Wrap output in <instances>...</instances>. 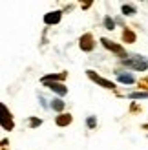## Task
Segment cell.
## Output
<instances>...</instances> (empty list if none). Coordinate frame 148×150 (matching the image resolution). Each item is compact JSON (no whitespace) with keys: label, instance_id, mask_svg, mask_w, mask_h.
<instances>
[{"label":"cell","instance_id":"1","mask_svg":"<svg viewBox=\"0 0 148 150\" xmlns=\"http://www.w3.org/2000/svg\"><path fill=\"white\" fill-rule=\"evenodd\" d=\"M121 64L126 66V68H134V70H137V71L148 70V59L143 57V55H130V57H126V59H123Z\"/></svg>","mask_w":148,"mask_h":150},{"label":"cell","instance_id":"2","mask_svg":"<svg viewBox=\"0 0 148 150\" xmlns=\"http://www.w3.org/2000/svg\"><path fill=\"white\" fill-rule=\"evenodd\" d=\"M86 75H88V77H90L93 82H97L99 86L106 88V90H115V84H113L112 81H108V79H104V77H101V75H97L93 70H88V71H86Z\"/></svg>","mask_w":148,"mask_h":150},{"label":"cell","instance_id":"3","mask_svg":"<svg viewBox=\"0 0 148 150\" xmlns=\"http://www.w3.org/2000/svg\"><path fill=\"white\" fill-rule=\"evenodd\" d=\"M101 44H102V46H104L106 50H110V51H113V53H117V55L121 57V61L128 57V55H126V51H124V48L121 46V44H115V42L108 40V39H101Z\"/></svg>","mask_w":148,"mask_h":150},{"label":"cell","instance_id":"4","mask_svg":"<svg viewBox=\"0 0 148 150\" xmlns=\"http://www.w3.org/2000/svg\"><path fill=\"white\" fill-rule=\"evenodd\" d=\"M0 110H2V128H4V130H13V128H15V123H13L11 112L7 110L6 104H0Z\"/></svg>","mask_w":148,"mask_h":150},{"label":"cell","instance_id":"5","mask_svg":"<svg viewBox=\"0 0 148 150\" xmlns=\"http://www.w3.org/2000/svg\"><path fill=\"white\" fill-rule=\"evenodd\" d=\"M79 46L82 51H92L95 48V40H93V35L92 33H84L82 37L79 39Z\"/></svg>","mask_w":148,"mask_h":150},{"label":"cell","instance_id":"6","mask_svg":"<svg viewBox=\"0 0 148 150\" xmlns=\"http://www.w3.org/2000/svg\"><path fill=\"white\" fill-rule=\"evenodd\" d=\"M66 77H68V71H62V73H49V75H44V77L40 79V82L44 84V82H61L64 81Z\"/></svg>","mask_w":148,"mask_h":150},{"label":"cell","instance_id":"7","mask_svg":"<svg viewBox=\"0 0 148 150\" xmlns=\"http://www.w3.org/2000/svg\"><path fill=\"white\" fill-rule=\"evenodd\" d=\"M44 86H48L51 92H55L57 95H61V97L68 93V88H66L62 82H44Z\"/></svg>","mask_w":148,"mask_h":150},{"label":"cell","instance_id":"8","mask_svg":"<svg viewBox=\"0 0 148 150\" xmlns=\"http://www.w3.org/2000/svg\"><path fill=\"white\" fill-rule=\"evenodd\" d=\"M62 18V11H51L48 15H44V22L46 24H58Z\"/></svg>","mask_w":148,"mask_h":150},{"label":"cell","instance_id":"9","mask_svg":"<svg viewBox=\"0 0 148 150\" xmlns=\"http://www.w3.org/2000/svg\"><path fill=\"white\" fill-rule=\"evenodd\" d=\"M71 121H73V117L70 114H61V115H57V119H55L57 126H68Z\"/></svg>","mask_w":148,"mask_h":150},{"label":"cell","instance_id":"10","mask_svg":"<svg viewBox=\"0 0 148 150\" xmlns=\"http://www.w3.org/2000/svg\"><path fill=\"white\" fill-rule=\"evenodd\" d=\"M123 40L126 42V44H134V42L137 40V37H135V33L132 31L130 28H124V31H123Z\"/></svg>","mask_w":148,"mask_h":150},{"label":"cell","instance_id":"11","mask_svg":"<svg viewBox=\"0 0 148 150\" xmlns=\"http://www.w3.org/2000/svg\"><path fill=\"white\" fill-rule=\"evenodd\" d=\"M117 81L123 82V84H134L135 77H134V75H130V73H119V71H117Z\"/></svg>","mask_w":148,"mask_h":150},{"label":"cell","instance_id":"12","mask_svg":"<svg viewBox=\"0 0 148 150\" xmlns=\"http://www.w3.org/2000/svg\"><path fill=\"white\" fill-rule=\"evenodd\" d=\"M137 11H135V7L132 6V4H124L123 6V15H126V17H134Z\"/></svg>","mask_w":148,"mask_h":150},{"label":"cell","instance_id":"13","mask_svg":"<svg viewBox=\"0 0 148 150\" xmlns=\"http://www.w3.org/2000/svg\"><path fill=\"white\" fill-rule=\"evenodd\" d=\"M49 106L53 108L55 112H62V110H64V101H61V99H53Z\"/></svg>","mask_w":148,"mask_h":150},{"label":"cell","instance_id":"14","mask_svg":"<svg viewBox=\"0 0 148 150\" xmlns=\"http://www.w3.org/2000/svg\"><path fill=\"white\" fill-rule=\"evenodd\" d=\"M130 99H148V92H134L128 95Z\"/></svg>","mask_w":148,"mask_h":150},{"label":"cell","instance_id":"15","mask_svg":"<svg viewBox=\"0 0 148 150\" xmlns=\"http://www.w3.org/2000/svg\"><path fill=\"white\" fill-rule=\"evenodd\" d=\"M104 28H106V29H110V31H112V29L115 28V20H113L112 17H104Z\"/></svg>","mask_w":148,"mask_h":150},{"label":"cell","instance_id":"16","mask_svg":"<svg viewBox=\"0 0 148 150\" xmlns=\"http://www.w3.org/2000/svg\"><path fill=\"white\" fill-rule=\"evenodd\" d=\"M86 125H88V128H95V126H97V119H95L93 115H90L86 119Z\"/></svg>","mask_w":148,"mask_h":150},{"label":"cell","instance_id":"17","mask_svg":"<svg viewBox=\"0 0 148 150\" xmlns=\"http://www.w3.org/2000/svg\"><path fill=\"white\" fill-rule=\"evenodd\" d=\"M40 125H42V119H37V117L29 119V126H31V128H37V126H40Z\"/></svg>","mask_w":148,"mask_h":150},{"label":"cell","instance_id":"18","mask_svg":"<svg viewBox=\"0 0 148 150\" xmlns=\"http://www.w3.org/2000/svg\"><path fill=\"white\" fill-rule=\"evenodd\" d=\"M139 88H148V77H144V79L139 81Z\"/></svg>","mask_w":148,"mask_h":150},{"label":"cell","instance_id":"19","mask_svg":"<svg viewBox=\"0 0 148 150\" xmlns=\"http://www.w3.org/2000/svg\"><path fill=\"white\" fill-rule=\"evenodd\" d=\"M90 6H92V2H86V4H82V9H88Z\"/></svg>","mask_w":148,"mask_h":150}]
</instances>
